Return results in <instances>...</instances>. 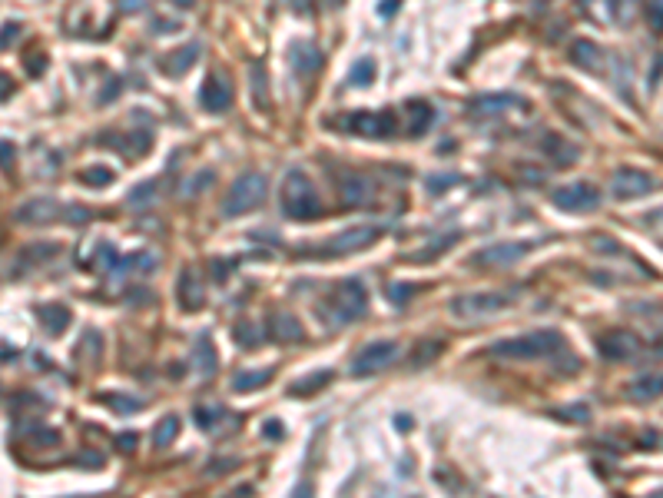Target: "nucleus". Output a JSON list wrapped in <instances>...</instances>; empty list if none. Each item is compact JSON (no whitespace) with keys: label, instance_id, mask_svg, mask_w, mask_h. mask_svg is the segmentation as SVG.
<instances>
[{"label":"nucleus","instance_id":"36","mask_svg":"<svg viewBox=\"0 0 663 498\" xmlns=\"http://www.w3.org/2000/svg\"><path fill=\"white\" fill-rule=\"evenodd\" d=\"M458 183H461V177H458V173H438V177H428L425 179V186H428V193H431V196H441V193L454 190Z\"/></svg>","mask_w":663,"mask_h":498},{"label":"nucleus","instance_id":"24","mask_svg":"<svg viewBox=\"0 0 663 498\" xmlns=\"http://www.w3.org/2000/svg\"><path fill=\"white\" fill-rule=\"evenodd\" d=\"M431 123H435L431 103H425V100L408 103V133H412V137H425L428 130H431Z\"/></svg>","mask_w":663,"mask_h":498},{"label":"nucleus","instance_id":"55","mask_svg":"<svg viewBox=\"0 0 663 498\" xmlns=\"http://www.w3.org/2000/svg\"><path fill=\"white\" fill-rule=\"evenodd\" d=\"M169 4H173V7H179V11H189L196 0H169Z\"/></svg>","mask_w":663,"mask_h":498},{"label":"nucleus","instance_id":"43","mask_svg":"<svg viewBox=\"0 0 663 498\" xmlns=\"http://www.w3.org/2000/svg\"><path fill=\"white\" fill-rule=\"evenodd\" d=\"M209 186H213V173H209V170H202V173H196V177L189 179V186H186V196H196V193L209 190Z\"/></svg>","mask_w":663,"mask_h":498},{"label":"nucleus","instance_id":"25","mask_svg":"<svg viewBox=\"0 0 663 498\" xmlns=\"http://www.w3.org/2000/svg\"><path fill=\"white\" fill-rule=\"evenodd\" d=\"M249 93H252V103H256V110H269V74H265V67L256 60V64L249 67Z\"/></svg>","mask_w":663,"mask_h":498},{"label":"nucleus","instance_id":"18","mask_svg":"<svg viewBox=\"0 0 663 498\" xmlns=\"http://www.w3.org/2000/svg\"><path fill=\"white\" fill-rule=\"evenodd\" d=\"M524 253H527V243H494V246H488V249H481V253L475 256V263H477V266L501 269V266H511V263H517Z\"/></svg>","mask_w":663,"mask_h":498},{"label":"nucleus","instance_id":"7","mask_svg":"<svg viewBox=\"0 0 663 498\" xmlns=\"http://www.w3.org/2000/svg\"><path fill=\"white\" fill-rule=\"evenodd\" d=\"M551 203L557 206V209H564V213H594V209L601 206V190H597L594 183L577 179V183L557 186V190L551 193Z\"/></svg>","mask_w":663,"mask_h":498},{"label":"nucleus","instance_id":"39","mask_svg":"<svg viewBox=\"0 0 663 498\" xmlns=\"http://www.w3.org/2000/svg\"><path fill=\"white\" fill-rule=\"evenodd\" d=\"M219 419H225V412L219 409V406H196V425H200V429L209 432V429H216Z\"/></svg>","mask_w":663,"mask_h":498},{"label":"nucleus","instance_id":"10","mask_svg":"<svg viewBox=\"0 0 663 498\" xmlns=\"http://www.w3.org/2000/svg\"><path fill=\"white\" fill-rule=\"evenodd\" d=\"M395 352H398V345L395 343H372L365 345L358 356L351 359V375L355 379H365V375H375V372H382L395 359Z\"/></svg>","mask_w":663,"mask_h":498},{"label":"nucleus","instance_id":"21","mask_svg":"<svg viewBox=\"0 0 663 498\" xmlns=\"http://www.w3.org/2000/svg\"><path fill=\"white\" fill-rule=\"evenodd\" d=\"M338 196L345 206H365L372 200V183H368V177L345 173V177H338Z\"/></svg>","mask_w":663,"mask_h":498},{"label":"nucleus","instance_id":"56","mask_svg":"<svg viewBox=\"0 0 663 498\" xmlns=\"http://www.w3.org/2000/svg\"><path fill=\"white\" fill-rule=\"evenodd\" d=\"M288 4H292L295 11H305V0H288Z\"/></svg>","mask_w":663,"mask_h":498},{"label":"nucleus","instance_id":"42","mask_svg":"<svg viewBox=\"0 0 663 498\" xmlns=\"http://www.w3.org/2000/svg\"><path fill=\"white\" fill-rule=\"evenodd\" d=\"M412 293H414L412 282H391V286H388V299H391L395 306H405V303L412 299Z\"/></svg>","mask_w":663,"mask_h":498},{"label":"nucleus","instance_id":"11","mask_svg":"<svg viewBox=\"0 0 663 498\" xmlns=\"http://www.w3.org/2000/svg\"><path fill=\"white\" fill-rule=\"evenodd\" d=\"M597 352H601L607 362H627L640 352V343L634 332H624V329H610L597 336Z\"/></svg>","mask_w":663,"mask_h":498},{"label":"nucleus","instance_id":"5","mask_svg":"<svg viewBox=\"0 0 663 498\" xmlns=\"http://www.w3.org/2000/svg\"><path fill=\"white\" fill-rule=\"evenodd\" d=\"M382 226H349V230H342L338 236H332L328 243L315 246V249H309V256L312 259H328V256H351V253H362V249H368V246H375L378 240H382Z\"/></svg>","mask_w":663,"mask_h":498},{"label":"nucleus","instance_id":"53","mask_svg":"<svg viewBox=\"0 0 663 498\" xmlns=\"http://www.w3.org/2000/svg\"><path fill=\"white\" fill-rule=\"evenodd\" d=\"M67 216L74 219V223H83V219H90V213H87V209H83V206H74V209H70Z\"/></svg>","mask_w":663,"mask_h":498},{"label":"nucleus","instance_id":"2","mask_svg":"<svg viewBox=\"0 0 663 498\" xmlns=\"http://www.w3.org/2000/svg\"><path fill=\"white\" fill-rule=\"evenodd\" d=\"M365 309H368V289H365V282L362 279H342L335 286V293L319 306V316H322L326 326L338 329V326H349V322L362 319Z\"/></svg>","mask_w":663,"mask_h":498},{"label":"nucleus","instance_id":"20","mask_svg":"<svg viewBox=\"0 0 663 498\" xmlns=\"http://www.w3.org/2000/svg\"><path fill=\"white\" fill-rule=\"evenodd\" d=\"M567 57H571V64L580 67V70H587V74H601L603 70V50L594 43V40H574L571 43V50H567Z\"/></svg>","mask_w":663,"mask_h":498},{"label":"nucleus","instance_id":"38","mask_svg":"<svg viewBox=\"0 0 663 498\" xmlns=\"http://www.w3.org/2000/svg\"><path fill=\"white\" fill-rule=\"evenodd\" d=\"M103 402H106L113 412H120V415H130V412L143 409V402H139V399H133V396H103Z\"/></svg>","mask_w":663,"mask_h":498},{"label":"nucleus","instance_id":"13","mask_svg":"<svg viewBox=\"0 0 663 498\" xmlns=\"http://www.w3.org/2000/svg\"><path fill=\"white\" fill-rule=\"evenodd\" d=\"M269 339L282 345H295L305 339V329L288 309H272L269 312Z\"/></svg>","mask_w":663,"mask_h":498},{"label":"nucleus","instance_id":"47","mask_svg":"<svg viewBox=\"0 0 663 498\" xmlns=\"http://www.w3.org/2000/svg\"><path fill=\"white\" fill-rule=\"evenodd\" d=\"M561 415H564V419H574V422H587L590 419V409H587V406H574V409H564Z\"/></svg>","mask_w":663,"mask_h":498},{"label":"nucleus","instance_id":"16","mask_svg":"<svg viewBox=\"0 0 663 498\" xmlns=\"http://www.w3.org/2000/svg\"><path fill=\"white\" fill-rule=\"evenodd\" d=\"M176 299H179V309L183 312H196V309L206 303V293H202V282L196 276L193 266H183L179 272V282H176Z\"/></svg>","mask_w":663,"mask_h":498},{"label":"nucleus","instance_id":"3","mask_svg":"<svg viewBox=\"0 0 663 498\" xmlns=\"http://www.w3.org/2000/svg\"><path fill=\"white\" fill-rule=\"evenodd\" d=\"M282 213L288 219H315L322 213L319 190L302 170H288L282 179Z\"/></svg>","mask_w":663,"mask_h":498},{"label":"nucleus","instance_id":"31","mask_svg":"<svg viewBox=\"0 0 663 498\" xmlns=\"http://www.w3.org/2000/svg\"><path fill=\"white\" fill-rule=\"evenodd\" d=\"M630 396L640 399V402L663 396V375H643L637 382H630Z\"/></svg>","mask_w":663,"mask_h":498},{"label":"nucleus","instance_id":"1","mask_svg":"<svg viewBox=\"0 0 663 498\" xmlns=\"http://www.w3.org/2000/svg\"><path fill=\"white\" fill-rule=\"evenodd\" d=\"M564 349V336L557 329H534L524 336H508L488 349L491 359L501 362H534V359H551Z\"/></svg>","mask_w":663,"mask_h":498},{"label":"nucleus","instance_id":"29","mask_svg":"<svg viewBox=\"0 0 663 498\" xmlns=\"http://www.w3.org/2000/svg\"><path fill=\"white\" fill-rule=\"evenodd\" d=\"M113 179H116V173H113L110 166H87L80 173V183L90 186V190H106V186H113Z\"/></svg>","mask_w":663,"mask_h":498},{"label":"nucleus","instance_id":"44","mask_svg":"<svg viewBox=\"0 0 663 498\" xmlns=\"http://www.w3.org/2000/svg\"><path fill=\"white\" fill-rule=\"evenodd\" d=\"M209 269H213V282H225L229 272H232V263L223 259V256H213V259H209Z\"/></svg>","mask_w":663,"mask_h":498},{"label":"nucleus","instance_id":"4","mask_svg":"<svg viewBox=\"0 0 663 498\" xmlns=\"http://www.w3.org/2000/svg\"><path fill=\"white\" fill-rule=\"evenodd\" d=\"M265 193H269V179L263 173H242V177H236L223 200V216L236 219V216L252 213V209H259L265 203Z\"/></svg>","mask_w":663,"mask_h":498},{"label":"nucleus","instance_id":"14","mask_svg":"<svg viewBox=\"0 0 663 498\" xmlns=\"http://www.w3.org/2000/svg\"><path fill=\"white\" fill-rule=\"evenodd\" d=\"M322 50L315 47L312 40H295L292 47H288V64H292V70L299 74V77H312V74H319L322 70Z\"/></svg>","mask_w":663,"mask_h":498},{"label":"nucleus","instance_id":"27","mask_svg":"<svg viewBox=\"0 0 663 498\" xmlns=\"http://www.w3.org/2000/svg\"><path fill=\"white\" fill-rule=\"evenodd\" d=\"M272 379V369H249V372H239L232 379V389L236 392H252V389H263L265 382Z\"/></svg>","mask_w":663,"mask_h":498},{"label":"nucleus","instance_id":"6","mask_svg":"<svg viewBox=\"0 0 663 498\" xmlns=\"http://www.w3.org/2000/svg\"><path fill=\"white\" fill-rule=\"evenodd\" d=\"M338 127L345 133H355V137H365V140H385L395 133V116L391 113H372V110H362V113H345L338 116Z\"/></svg>","mask_w":663,"mask_h":498},{"label":"nucleus","instance_id":"22","mask_svg":"<svg viewBox=\"0 0 663 498\" xmlns=\"http://www.w3.org/2000/svg\"><path fill=\"white\" fill-rule=\"evenodd\" d=\"M37 319L40 326L47 329V336H60L67 326H70V309L60 306V303H47V306H37Z\"/></svg>","mask_w":663,"mask_h":498},{"label":"nucleus","instance_id":"33","mask_svg":"<svg viewBox=\"0 0 663 498\" xmlns=\"http://www.w3.org/2000/svg\"><path fill=\"white\" fill-rule=\"evenodd\" d=\"M93 266L100 269V272H113V269L123 266V259H120V253H116L110 243H100V246H97V259H93Z\"/></svg>","mask_w":663,"mask_h":498},{"label":"nucleus","instance_id":"23","mask_svg":"<svg viewBox=\"0 0 663 498\" xmlns=\"http://www.w3.org/2000/svg\"><path fill=\"white\" fill-rule=\"evenodd\" d=\"M193 359H196V369H200L202 379H209L216 372L219 356H216V345H213V336H209V332H200V339L193 345Z\"/></svg>","mask_w":663,"mask_h":498},{"label":"nucleus","instance_id":"34","mask_svg":"<svg viewBox=\"0 0 663 498\" xmlns=\"http://www.w3.org/2000/svg\"><path fill=\"white\" fill-rule=\"evenodd\" d=\"M232 336H236V345H242V349H256V345H259V329H256L249 319H239Z\"/></svg>","mask_w":663,"mask_h":498},{"label":"nucleus","instance_id":"50","mask_svg":"<svg viewBox=\"0 0 663 498\" xmlns=\"http://www.w3.org/2000/svg\"><path fill=\"white\" fill-rule=\"evenodd\" d=\"M0 150H4V170H11L13 156H17V146H13L11 140H4V146H0Z\"/></svg>","mask_w":663,"mask_h":498},{"label":"nucleus","instance_id":"19","mask_svg":"<svg viewBox=\"0 0 663 498\" xmlns=\"http://www.w3.org/2000/svg\"><path fill=\"white\" fill-rule=\"evenodd\" d=\"M527 110V103L514 93H484V97H475L471 100V113L475 116H494V113H504V110Z\"/></svg>","mask_w":663,"mask_h":498},{"label":"nucleus","instance_id":"52","mask_svg":"<svg viewBox=\"0 0 663 498\" xmlns=\"http://www.w3.org/2000/svg\"><path fill=\"white\" fill-rule=\"evenodd\" d=\"M17 34H20V27H17V24H11V20H7V24H4V47H11V43H13V37H17Z\"/></svg>","mask_w":663,"mask_h":498},{"label":"nucleus","instance_id":"26","mask_svg":"<svg viewBox=\"0 0 663 498\" xmlns=\"http://www.w3.org/2000/svg\"><path fill=\"white\" fill-rule=\"evenodd\" d=\"M540 146H544V153L551 156L557 166H567V163H574L577 160V146L574 143H567V140H561V137H544Z\"/></svg>","mask_w":663,"mask_h":498},{"label":"nucleus","instance_id":"28","mask_svg":"<svg viewBox=\"0 0 663 498\" xmlns=\"http://www.w3.org/2000/svg\"><path fill=\"white\" fill-rule=\"evenodd\" d=\"M176 435H179V415H173V412H169V415H163V419L156 422V429H153V445L166 448Z\"/></svg>","mask_w":663,"mask_h":498},{"label":"nucleus","instance_id":"15","mask_svg":"<svg viewBox=\"0 0 663 498\" xmlns=\"http://www.w3.org/2000/svg\"><path fill=\"white\" fill-rule=\"evenodd\" d=\"M60 216V203L50 200V196H37V200H27L20 203V209L13 213L17 223H30V226H43V223H53Z\"/></svg>","mask_w":663,"mask_h":498},{"label":"nucleus","instance_id":"51","mask_svg":"<svg viewBox=\"0 0 663 498\" xmlns=\"http://www.w3.org/2000/svg\"><path fill=\"white\" fill-rule=\"evenodd\" d=\"M398 7H401V0H382V4H378V13H382V17H391Z\"/></svg>","mask_w":663,"mask_h":498},{"label":"nucleus","instance_id":"54","mask_svg":"<svg viewBox=\"0 0 663 498\" xmlns=\"http://www.w3.org/2000/svg\"><path fill=\"white\" fill-rule=\"evenodd\" d=\"M123 11H133V7H143V0H120Z\"/></svg>","mask_w":663,"mask_h":498},{"label":"nucleus","instance_id":"12","mask_svg":"<svg viewBox=\"0 0 663 498\" xmlns=\"http://www.w3.org/2000/svg\"><path fill=\"white\" fill-rule=\"evenodd\" d=\"M653 186H657V183L650 179V173L634 170V166H624V170L613 173V196H617V200H637L643 193H650Z\"/></svg>","mask_w":663,"mask_h":498},{"label":"nucleus","instance_id":"57","mask_svg":"<svg viewBox=\"0 0 663 498\" xmlns=\"http://www.w3.org/2000/svg\"><path fill=\"white\" fill-rule=\"evenodd\" d=\"M326 4H332V7H335V4H342V0H326Z\"/></svg>","mask_w":663,"mask_h":498},{"label":"nucleus","instance_id":"49","mask_svg":"<svg viewBox=\"0 0 663 498\" xmlns=\"http://www.w3.org/2000/svg\"><path fill=\"white\" fill-rule=\"evenodd\" d=\"M263 432H265V438H282V435H286V429H282L279 422H265Z\"/></svg>","mask_w":663,"mask_h":498},{"label":"nucleus","instance_id":"41","mask_svg":"<svg viewBox=\"0 0 663 498\" xmlns=\"http://www.w3.org/2000/svg\"><path fill=\"white\" fill-rule=\"evenodd\" d=\"M647 24L653 34H663V0H647Z\"/></svg>","mask_w":663,"mask_h":498},{"label":"nucleus","instance_id":"17","mask_svg":"<svg viewBox=\"0 0 663 498\" xmlns=\"http://www.w3.org/2000/svg\"><path fill=\"white\" fill-rule=\"evenodd\" d=\"M202 57V43L200 40H189V43H183V47H176L173 53H166L163 60V70L169 74V77H183V74H189L193 67H196V60Z\"/></svg>","mask_w":663,"mask_h":498},{"label":"nucleus","instance_id":"48","mask_svg":"<svg viewBox=\"0 0 663 498\" xmlns=\"http://www.w3.org/2000/svg\"><path fill=\"white\" fill-rule=\"evenodd\" d=\"M116 90H120V80L110 77V83H106V87H103V93H100V103H113V93H116Z\"/></svg>","mask_w":663,"mask_h":498},{"label":"nucleus","instance_id":"45","mask_svg":"<svg viewBox=\"0 0 663 498\" xmlns=\"http://www.w3.org/2000/svg\"><path fill=\"white\" fill-rule=\"evenodd\" d=\"M43 67H47V57H43V53H37V50L27 53V74H30V77H40Z\"/></svg>","mask_w":663,"mask_h":498},{"label":"nucleus","instance_id":"30","mask_svg":"<svg viewBox=\"0 0 663 498\" xmlns=\"http://www.w3.org/2000/svg\"><path fill=\"white\" fill-rule=\"evenodd\" d=\"M328 382H332V372L319 369V372H312V375H305V379H295V382H292V396H312V392H319V389Z\"/></svg>","mask_w":663,"mask_h":498},{"label":"nucleus","instance_id":"8","mask_svg":"<svg viewBox=\"0 0 663 498\" xmlns=\"http://www.w3.org/2000/svg\"><path fill=\"white\" fill-rule=\"evenodd\" d=\"M511 303V293H468L451 299V312L458 319H475V316H491Z\"/></svg>","mask_w":663,"mask_h":498},{"label":"nucleus","instance_id":"35","mask_svg":"<svg viewBox=\"0 0 663 498\" xmlns=\"http://www.w3.org/2000/svg\"><path fill=\"white\" fill-rule=\"evenodd\" d=\"M349 80L355 83V87H368V83L375 80V60H372V57H362L358 64L351 67V77Z\"/></svg>","mask_w":663,"mask_h":498},{"label":"nucleus","instance_id":"9","mask_svg":"<svg viewBox=\"0 0 663 498\" xmlns=\"http://www.w3.org/2000/svg\"><path fill=\"white\" fill-rule=\"evenodd\" d=\"M200 106L209 110V113H223V110L232 106V83H229V77H225L223 70H209L206 74V80H202V87H200Z\"/></svg>","mask_w":663,"mask_h":498},{"label":"nucleus","instance_id":"32","mask_svg":"<svg viewBox=\"0 0 663 498\" xmlns=\"http://www.w3.org/2000/svg\"><path fill=\"white\" fill-rule=\"evenodd\" d=\"M156 193H160V179H146V183H139V186L130 190L126 203L133 206V209H139V206H153L156 203Z\"/></svg>","mask_w":663,"mask_h":498},{"label":"nucleus","instance_id":"46","mask_svg":"<svg viewBox=\"0 0 663 498\" xmlns=\"http://www.w3.org/2000/svg\"><path fill=\"white\" fill-rule=\"evenodd\" d=\"M137 442H139V435H137V432H123L120 438H116V448L130 455V452H137Z\"/></svg>","mask_w":663,"mask_h":498},{"label":"nucleus","instance_id":"37","mask_svg":"<svg viewBox=\"0 0 663 498\" xmlns=\"http://www.w3.org/2000/svg\"><path fill=\"white\" fill-rule=\"evenodd\" d=\"M120 269H137L139 276H146V272H153L156 269V256L153 253H130L123 259V266Z\"/></svg>","mask_w":663,"mask_h":498},{"label":"nucleus","instance_id":"40","mask_svg":"<svg viewBox=\"0 0 663 498\" xmlns=\"http://www.w3.org/2000/svg\"><path fill=\"white\" fill-rule=\"evenodd\" d=\"M634 7H637V0H610V17L617 20V24H630V17H634Z\"/></svg>","mask_w":663,"mask_h":498}]
</instances>
